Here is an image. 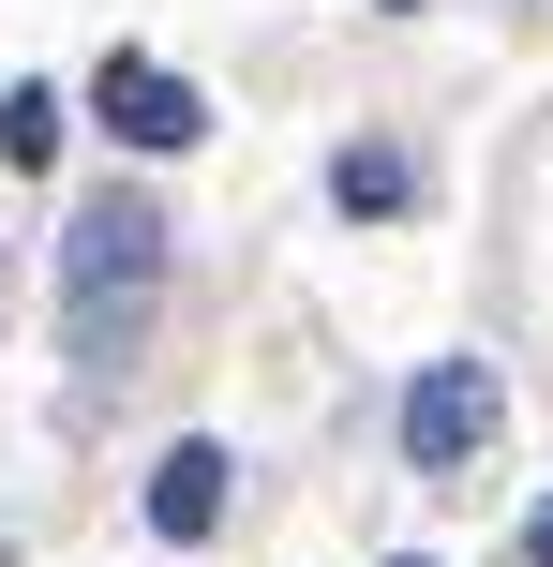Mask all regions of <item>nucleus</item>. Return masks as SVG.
Here are the masks:
<instances>
[{
    "label": "nucleus",
    "instance_id": "nucleus-2",
    "mask_svg": "<svg viewBox=\"0 0 553 567\" xmlns=\"http://www.w3.org/2000/svg\"><path fill=\"white\" fill-rule=\"evenodd\" d=\"M90 105H105V135H120V150H195V135H209L195 75H165V60H135V45H105Z\"/></svg>",
    "mask_w": 553,
    "mask_h": 567
},
{
    "label": "nucleus",
    "instance_id": "nucleus-8",
    "mask_svg": "<svg viewBox=\"0 0 553 567\" xmlns=\"http://www.w3.org/2000/svg\"><path fill=\"white\" fill-rule=\"evenodd\" d=\"M389 567H419V553H389Z\"/></svg>",
    "mask_w": 553,
    "mask_h": 567
},
{
    "label": "nucleus",
    "instance_id": "nucleus-9",
    "mask_svg": "<svg viewBox=\"0 0 553 567\" xmlns=\"http://www.w3.org/2000/svg\"><path fill=\"white\" fill-rule=\"evenodd\" d=\"M389 16H404V0H389Z\"/></svg>",
    "mask_w": 553,
    "mask_h": 567
},
{
    "label": "nucleus",
    "instance_id": "nucleus-3",
    "mask_svg": "<svg viewBox=\"0 0 553 567\" xmlns=\"http://www.w3.org/2000/svg\"><path fill=\"white\" fill-rule=\"evenodd\" d=\"M494 419H509V389H494L479 359H434V373L404 389V449L434 463V478H449V463H479V449H494Z\"/></svg>",
    "mask_w": 553,
    "mask_h": 567
},
{
    "label": "nucleus",
    "instance_id": "nucleus-1",
    "mask_svg": "<svg viewBox=\"0 0 553 567\" xmlns=\"http://www.w3.org/2000/svg\"><path fill=\"white\" fill-rule=\"evenodd\" d=\"M150 299H165V209L150 195H90L60 225V329H75V359H120V329Z\"/></svg>",
    "mask_w": 553,
    "mask_h": 567
},
{
    "label": "nucleus",
    "instance_id": "nucleus-4",
    "mask_svg": "<svg viewBox=\"0 0 553 567\" xmlns=\"http://www.w3.org/2000/svg\"><path fill=\"white\" fill-rule=\"evenodd\" d=\"M225 478L239 463L209 449V433H180V449L150 463V523H165V538H209V523H225Z\"/></svg>",
    "mask_w": 553,
    "mask_h": 567
},
{
    "label": "nucleus",
    "instance_id": "nucleus-5",
    "mask_svg": "<svg viewBox=\"0 0 553 567\" xmlns=\"http://www.w3.org/2000/svg\"><path fill=\"white\" fill-rule=\"evenodd\" d=\"M0 165H60V90H0Z\"/></svg>",
    "mask_w": 553,
    "mask_h": 567
},
{
    "label": "nucleus",
    "instance_id": "nucleus-6",
    "mask_svg": "<svg viewBox=\"0 0 553 567\" xmlns=\"http://www.w3.org/2000/svg\"><path fill=\"white\" fill-rule=\"evenodd\" d=\"M329 195H345V209H404V150H345Z\"/></svg>",
    "mask_w": 553,
    "mask_h": 567
},
{
    "label": "nucleus",
    "instance_id": "nucleus-7",
    "mask_svg": "<svg viewBox=\"0 0 553 567\" xmlns=\"http://www.w3.org/2000/svg\"><path fill=\"white\" fill-rule=\"evenodd\" d=\"M524 567H553V508H539V523H524Z\"/></svg>",
    "mask_w": 553,
    "mask_h": 567
}]
</instances>
